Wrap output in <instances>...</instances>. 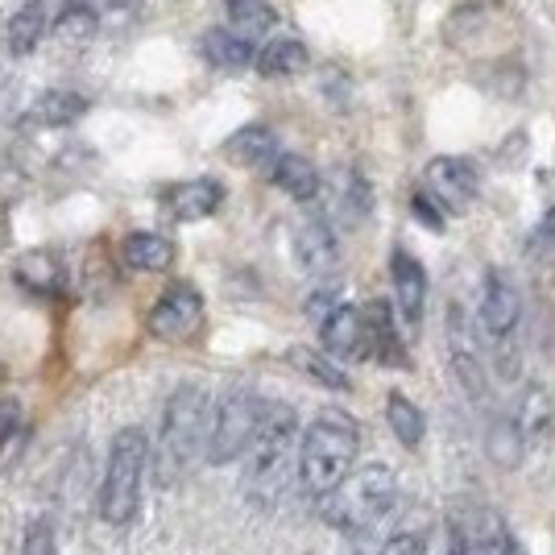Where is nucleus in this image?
Masks as SVG:
<instances>
[{"label": "nucleus", "instance_id": "7ed1b4c3", "mask_svg": "<svg viewBox=\"0 0 555 555\" xmlns=\"http://www.w3.org/2000/svg\"><path fill=\"white\" fill-rule=\"evenodd\" d=\"M208 423H211V398L204 386L186 382L170 393L163 411V436H158V481L170 486L186 477L195 461L208 448Z\"/></svg>", "mask_w": 555, "mask_h": 555}, {"label": "nucleus", "instance_id": "1a4fd4ad", "mask_svg": "<svg viewBox=\"0 0 555 555\" xmlns=\"http://www.w3.org/2000/svg\"><path fill=\"white\" fill-rule=\"evenodd\" d=\"M448 361L461 377L464 393L473 402H481L486 398V370H481V357H477V327L468 324L464 307H452V315H448Z\"/></svg>", "mask_w": 555, "mask_h": 555}, {"label": "nucleus", "instance_id": "a211bd4d", "mask_svg": "<svg viewBox=\"0 0 555 555\" xmlns=\"http://www.w3.org/2000/svg\"><path fill=\"white\" fill-rule=\"evenodd\" d=\"M224 158L236 166H270L278 158V138L274 129H266V125H245V129H236L229 141H224Z\"/></svg>", "mask_w": 555, "mask_h": 555}, {"label": "nucleus", "instance_id": "c85d7f7f", "mask_svg": "<svg viewBox=\"0 0 555 555\" xmlns=\"http://www.w3.org/2000/svg\"><path fill=\"white\" fill-rule=\"evenodd\" d=\"M295 370H302L307 377H315L320 386H327V390H348V377L345 370L327 357V352H315V348H291V357H286Z\"/></svg>", "mask_w": 555, "mask_h": 555}, {"label": "nucleus", "instance_id": "bb28decb", "mask_svg": "<svg viewBox=\"0 0 555 555\" xmlns=\"http://www.w3.org/2000/svg\"><path fill=\"white\" fill-rule=\"evenodd\" d=\"M386 418H390V431L398 436V443H406V448H418L423 436H427V418H423V411L406 393H390L386 398Z\"/></svg>", "mask_w": 555, "mask_h": 555}, {"label": "nucleus", "instance_id": "72a5a7b5", "mask_svg": "<svg viewBox=\"0 0 555 555\" xmlns=\"http://www.w3.org/2000/svg\"><path fill=\"white\" fill-rule=\"evenodd\" d=\"M377 555H427V539L423 534H393Z\"/></svg>", "mask_w": 555, "mask_h": 555}, {"label": "nucleus", "instance_id": "39448f33", "mask_svg": "<svg viewBox=\"0 0 555 555\" xmlns=\"http://www.w3.org/2000/svg\"><path fill=\"white\" fill-rule=\"evenodd\" d=\"M145 468H150V440L141 427H120L108 448L104 464V481H100V518L108 527L133 522L141 506V486H145Z\"/></svg>", "mask_w": 555, "mask_h": 555}, {"label": "nucleus", "instance_id": "473e14b6", "mask_svg": "<svg viewBox=\"0 0 555 555\" xmlns=\"http://www.w3.org/2000/svg\"><path fill=\"white\" fill-rule=\"evenodd\" d=\"M22 427V402L17 398H0V448L17 436Z\"/></svg>", "mask_w": 555, "mask_h": 555}, {"label": "nucleus", "instance_id": "6e6552de", "mask_svg": "<svg viewBox=\"0 0 555 555\" xmlns=\"http://www.w3.org/2000/svg\"><path fill=\"white\" fill-rule=\"evenodd\" d=\"M423 191L440 204L443 211H464L473 199H477V186H481V175L468 158H456V154H443V158H431L427 163V175H423Z\"/></svg>", "mask_w": 555, "mask_h": 555}, {"label": "nucleus", "instance_id": "f03ea898", "mask_svg": "<svg viewBox=\"0 0 555 555\" xmlns=\"http://www.w3.org/2000/svg\"><path fill=\"white\" fill-rule=\"evenodd\" d=\"M361 452V427L345 411H320L299 436V486L311 498H324L352 473Z\"/></svg>", "mask_w": 555, "mask_h": 555}, {"label": "nucleus", "instance_id": "cd10ccee", "mask_svg": "<svg viewBox=\"0 0 555 555\" xmlns=\"http://www.w3.org/2000/svg\"><path fill=\"white\" fill-rule=\"evenodd\" d=\"M473 543H477V555H522L518 539H514V531L502 522L498 509H481V518H477V527H473Z\"/></svg>", "mask_w": 555, "mask_h": 555}, {"label": "nucleus", "instance_id": "4468645a", "mask_svg": "<svg viewBox=\"0 0 555 555\" xmlns=\"http://www.w3.org/2000/svg\"><path fill=\"white\" fill-rule=\"evenodd\" d=\"M295 257H299V266L307 274L315 278L336 274V266H340V241H336L332 224L327 220H302L299 232H295Z\"/></svg>", "mask_w": 555, "mask_h": 555}, {"label": "nucleus", "instance_id": "f3484780", "mask_svg": "<svg viewBox=\"0 0 555 555\" xmlns=\"http://www.w3.org/2000/svg\"><path fill=\"white\" fill-rule=\"evenodd\" d=\"M13 278H17V286L34 291V295H59L67 286V270H63V261L50 249H34V254L17 257Z\"/></svg>", "mask_w": 555, "mask_h": 555}, {"label": "nucleus", "instance_id": "0eeeda50", "mask_svg": "<svg viewBox=\"0 0 555 555\" xmlns=\"http://www.w3.org/2000/svg\"><path fill=\"white\" fill-rule=\"evenodd\" d=\"M204 324V295L191 282L166 286L158 302L150 307V336H158L166 345H183Z\"/></svg>", "mask_w": 555, "mask_h": 555}, {"label": "nucleus", "instance_id": "f257e3e1", "mask_svg": "<svg viewBox=\"0 0 555 555\" xmlns=\"http://www.w3.org/2000/svg\"><path fill=\"white\" fill-rule=\"evenodd\" d=\"M299 418L291 406H270L254 443L245 448V477L241 489L257 509H274L286 502L291 486L299 481Z\"/></svg>", "mask_w": 555, "mask_h": 555}, {"label": "nucleus", "instance_id": "9b49d317", "mask_svg": "<svg viewBox=\"0 0 555 555\" xmlns=\"http://www.w3.org/2000/svg\"><path fill=\"white\" fill-rule=\"evenodd\" d=\"M320 345L332 361H365V315L352 302H336L320 320Z\"/></svg>", "mask_w": 555, "mask_h": 555}, {"label": "nucleus", "instance_id": "aec40b11", "mask_svg": "<svg viewBox=\"0 0 555 555\" xmlns=\"http://www.w3.org/2000/svg\"><path fill=\"white\" fill-rule=\"evenodd\" d=\"M199 50H204V59H208L216 70H245L254 67V42L249 38H241L236 29H208L204 38H199Z\"/></svg>", "mask_w": 555, "mask_h": 555}, {"label": "nucleus", "instance_id": "7c9ffc66", "mask_svg": "<svg viewBox=\"0 0 555 555\" xmlns=\"http://www.w3.org/2000/svg\"><path fill=\"white\" fill-rule=\"evenodd\" d=\"M411 211H415L418 224H427V229H443V216H448L427 191H415V195H411Z\"/></svg>", "mask_w": 555, "mask_h": 555}, {"label": "nucleus", "instance_id": "c756f323", "mask_svg": "<svg viewBox=\"0 0 555 555\" xmlns=\"http://www.w3.org/2000/svg\"><path fill=\"white\" fill-rule=\"evenodd\" d=\"M95 25H100V17H95L92 4H83V0H75V4H67L63 9V17H59V25H54V34L63 38V42H92Z\"/></svg>", "mask_w": 555, "mask_h": 555}, {"label": "nucleus", "instance_id": "6ab92c4d", "mask_svg": "<svg viewBox=\"0 0 555 555\" xmlns=\"http://www.w3.org/2000/svg\"><path fill=\"white\" fill-rule=\"evenodd\" d=\"M270 179H274L278 191H286L299 204H311L320 195V170L299 154H278L270 163Z\"/></svg>", "mask_w": 555, "mask_h": 555}, {"label": "nucleus", "instance_id": "c9c22d12", "mask_svg": "<svg viewBox=\"0 0 555 555\" xmlns=\"http://www.w3.org/2000/svg\"><path fill=\"white\" fill-rule=\"evenodd\" d=\"M534 241L543 245V249H555V208L539 220V229H534Z\"/></svg>", "mask_w": 555, "mask_h": 555}, {"label": "nucleus", "instance_id": "423d86ee", "mask_svg": "<svg viewBox=\"0 0 555 555\" xmlns=\"http://www.w3.org/2000/svg\"><path fill=\"white\" fill-rule=\"evenodd\" d=\"M270 411V402L249 386H236L229 390L216 406H211L208 423V448H204V461L208 464H232L245 456V448L254 443L261 418Z\"/></svg>", "mask_w": 555, "mask_h": 555}, {"label": "nucleus", "instance_id": "f704fd0d", "mask_svg": "<svg viewBox=\"0 0 555 555\" xmlns=\"http://www.w3.org/2000/svg\"><path fill=\"white\" fill-rule=\"evenodd\" d=\"M448 555H477V543H473V534L464 531L461 522L448 527Z\"/></svg>", "mask_w": 555, "mask_h": 555}, {"label": "nucleus", "instance_id": "dca6fc26", "mask_svg": "<svg viewBox=\"0 0 555 555\" xmlns=\"http://www.w3.org/2000/svg\"><path fill=\"white\" fill-rule=\"evenodd\" d=\"M120 257L129 270H141V274H163L175 266V241L163 236V232H129L125 245H120Z\"/></svg>", "mask_w": 555, "mask_h": 555}, {"label": "nucleus", "instance_id": "5701e85b", "mask_svg": "<svg viewBox=\"0 0 555 555\" xmlns=\"http://www.w3.org/2000/svg\"><path fill=\"white\" fill-rule=\"evenodd\" d=\"M42 38H47V9L38 0H29L4 25V50L9 54H29Z\"/></svg>", "mask_w": 555, "mask_h": 555}, {"label": "nucleus", "instance_id": "f8f14e48", "mask_svg": "<svg viewBox=\"0 0 555 555\" xmlns=\"http://www.w3.org/2000/svg\"><path fill=\"white\" fill-rule=\"evenodd\" d=\"M390 278H393V299H398V315L411 327H418L423 307H427V270L415 254L393 249L390 254Z\"/></svg>", "mask_w": 555, "mask_h": 555}, {"label": "nucleus", "instance_id": "9d476101", "mask_svg": "<svg viewBox=\"0 0 555 555\" xmlns=\"http://www.w3.org/2000/svg\"><path fill=\"white\" fill-rule=\"evenodd\" d=\"M522 315V299H518V286L509 282L502 270H489L486 286H481V307H477V320L486 327L489 340H506L518 327Z\"/></svg>", "mask_w": 555, "mask_h": 555}, {"label": "nucleus", "instance_id": "a878e982", "mask_svg": "<svg viewBox=\"0 0 555 555\" xmlns=\"http://www.w3.org/2000/svg\"><path fill=\"white\" fill-rule=\"evenodd\" d=\"M224 9H229V22L232 29L241 34V38H261V34H270L278 29V9L270 0H224Z\"/></svg>", "mask_w": 555, "mask_h": 555}, {"label": "nucleus", "instance_id": "20e7f679", "mask_svg": "<svg viewBox=\"0 0 555 555\" xmlns=\"http://www.w3.org/2000/svg\"><path fill=\"white\" fill-rule=\"evenodd\" d=\"M393 498H398V477L386 464H373L365 473H348L340 486L327 489L315 502H320V518L327 527L345 534H361L390 514Z\"/></svg>", "mask_w": 555, "mask_h": 555}, {"label": "nucleus", "instance_id": "ddd939ff", "mask_svg": "<svg viewBox=\"0 0 555 555\" xmlns=\"http://www.w3.org/2000/svg\"><path fill=\"white\" fill-rule=\"evenodd\" d=\"M361 315H365V361L406 365V348H402V336H398V324H393L390 302L373 299L370 307H361Z\"/></svg>", "mask_w": 555, "mask_h": 555}, {"label": "nucleus", "instance_id": "412c9836", "mask_svg": "<svg viewBox=\"0 0 555 555\" xmlns=\"http://www.w3.org/2000/svg\"><path fill=\"white\" fill-rule=\"evenodd\" d=\"M88 113V100L79 92H67V88H54V92H42L29 108V125H42V129H63V125H75L79 116Z\"/></svg>", "mask_w": 555, "mask_h": 555}, {"label": "nucleus", "instance_id": "393cba45", "mask_svg": "<svg viewBox=\"0 0 555 555\" xmlns=\"http://www.w3.org/2000/svg\"><path fill=\"white\" fill-rule=\"evenodd\" d=\"M527 448H531V443L522 440V431H518L514 415H502V418H493V423H489L486 452L498 468H518L522 456H527Z\"/></svg>", "mask_w": 555, "mask_h": 555}, {"label": "nucleus", "instance_id": "2eb2a0df", "mask_svg": "<svg viewBox=\"0 0 555 555\" xmlns=\"http://www.w3.org/2000/svg\"><path fill=\"white\" fill-rule=\"evenodd\" d=\"M163 199L175 220L191 224V220H208L211 211H220V204H224V186L216 183V179H186V183L170 186Z\"/></svg>", "mask_w": 555, "mask_h": 555}, {"label": "nucleus", "instance_id": "4be33fe9", "mask_svg": "<svg viewBox=\"0 0 555 555\" xmlns=\"http://www.w3.org/2000/svg\"><path fill=\"white\" fill-rule=\"evenodd\" d=\"M514 423H518V431H522V440H527V443L547 440V436L555 431L552 393L543 390V386H531V390L522 393L518 411H514Z\"/></svg>", "mask_w": 555, "mask_h": 555}, {"label": "nucleus", "instance_id": "b1692460", "mask_svg": "<svg viewBox=\"0 0 555 555\" xmlns=\"http://www.w3.org/2000/svg\"><path fill=\"white\" fill-rule=\"evenodd\" d=\"M254 63L266 79H286V75H299L311 67V54L299 38H274L261 54H254Z\"/></svg>", "mask_w": 555, "mask_h": 555}, {"label": "nucleus", "instance_id": "2f4dec72", "mask_svg": "<svg viewBox=\"0 0 555 555\" xmlns=\"http://www.w3.org/2000/svg\"><path fill=\"white\" fill-rule=\"evenodd\" d=\"M25 555H59V543H54V531L47 522H34L25 531Z\"/></svg>", "mask_w": 555, "mask_h": 555}]
</instances>
